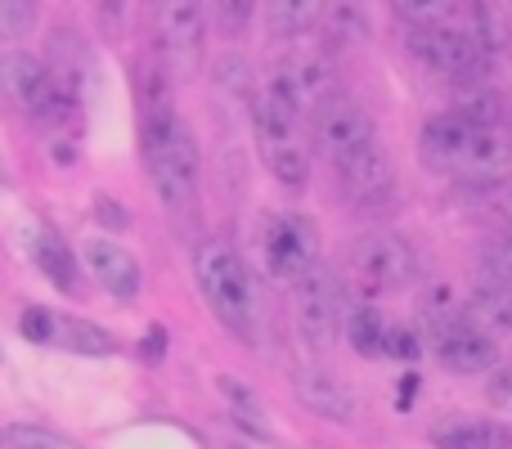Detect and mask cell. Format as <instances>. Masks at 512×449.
Returning <instances> with one entry per match:
<instances>
[{
    "label": "cell",
    "mask_w": 512,
    "mask_h": 449,
    "mask_svg": "<svg viewBox=\"0 0 512 449\" xmlns=\"http://www.w3.org/2000/svg\"><path fill=\"white\" fill-rule=\"evenodd\" d=\"M144 162L167 212H189L198 198V149L171 99V68H144Z\"/></svg>",
    "instance_id": "6da1fadb"
},
{
    "label": "cell",
    "mask_w": 512,
    "mask_h": 449,
    "mask_svg": "<svg viewBox=\"0 0 512 449\" xmlns=\"http://www.w3.org/2000/svg\"><path fill=\"white\" fill-rule=\"evenodd\" d=\"M418 153L432 171H445L468 185H504L512 176V135L508 131H477L454 113H441L423 126Z\"/></svg>",
    "instance_id": "7a4b0ae2"
},
{
    "label": "cell",
    "mask_w": 512,
    "mask_h": 449,
    "mask_svg": "<svg viewBox=\"0 0 512 449\" xmlns=\"http://www.w3.org/2000/svg\"><path fill=\"white\" fill-rule=\"evenodd\" d=\"M198 288H203L207 306L216 310L225 328L243 342L256 337V288H252V274L248 265L239 261V252L225 243H203L198 247Z\"/></svg>",
    "instance_id": "3957f363"
},
{
    "label": "cell",
    "mask_w": 512,
    "mask_h": 449,
    "mask_svg": "<svg viewBox=\"0 0 512 449\" xmlns=\"http://www.w3.org/2000/svg\"><path fill=\"white\" fill-rule=\"evenodd\" d=\"M265 90H270L297 122L301 117L315 122V117L342 95V90H337V68L328 63V54H319V50H297V54H288V59H279L270 68V77H265Z\"/></svg>",
    "instance_id": "277c9868"
},
{
    "label": "cell",
    "mask_w": 512,
    "mask_h": 449,
    "mask_svg": "<svg viewBox=\"0 0 512 449\" xmlns=\"http://www.w3.org/2000/svg\"><path fill=\"white\" fill-rule=\"evenodd\" d=\"M346 270H351V283L364 297H382V292L409 288L418 279V256L400 234L373 229V234L355 238L351 256H346Z\"/></svg>",
    "instance_id": "5b68a950"
},
{
    "label": "cell",
    "mask_w": 512,
    "mask_h": 449,
    "mask_svg": "<svg viewBox=\"0 0 512 449\" xmlns=\"http://www.w3.org/2000/svg\"><path fill=\"white\" fill-rule=\"evenodd\" d=\"M0 86H5L9 104H18L41 126L63 122V117L72 113V104H77V99L59 86V77H54L36 54H23V50H9L5 59H0Z\"/></svg>",
    "instance_id": "8992f818"
},
{
    "label": "cell",
    "mask_w": 512,
    "mask_h": 449,
    "mask_svg": "<svg viewBox=\"0 0 512 449\" xmlns=\"http://www.w3.org/2000/svg\"><path fill=\"white\" fill-rule=\"evenodd\" d=\"M292 306H297V328L306 337V346L310 351H328L346 324V310H342V288H337V279L324 265H315L310 274H301L292 283Z\"/></svg>",
    "instance_id": "52a82bcc"
},
{
    "label": "cell",
    "mask_w": 512,
    "mask_h": 449,
    "mask_svg": "<svg viewBox=\"0 0 512 449\" xmlns=\"http://www.w3.org/2000/svg\"><path fill=\"white\" fill-rule=\"evenodd\" d=\"M310 140H315V153L328 158L333 167H346L351 158H360L364 149H373V117L360 99L337 95L324 113L310 122Z\"/></svg>",
    "instance_id": "ba28073f"
},
{
    "label": "cell",
    "mask_w": 512,
    "mask_h": 449,
    "mask_svg": "<svg viewBox=\"0 0 512 449\" xmlns=\"http://www.w3.org/2000/svg\"><path fill=\"white\" fill-rule=\"evenodd\" d=\"M427 333H432L436 360H441L450 373H486V369H495L499 364V346L490 342V333H481L468 315L432 310Z\"/></svg>",
    "instance_id": "9c48e42d"
},
{
    "label": "cell",
    "mask_w": 512,
    "mask_h": 449,
    "mask_svg": "<svg viewBox=\"0 0 512 449\" xmlns=\"http://www.w3.org/2000/svg\"><path fill=\"white\" fill-rule=\"evenodd\" d=\"M409 50H414L427 68L445 72V77H454V81H477L481 72H486V50H481V41L472 36V27H459V23L409 32Z\"/></svg>",
    "instance_id": "30bf717a"
},
{
    "label": "cell",
    "mask_w": 512,
    "mask_h": 449,
    "mask_svg": "<svg viewBox=\"0 0 512 449\" xmlns=\"http://www.w3.org/2000/svg\"><path fill=\"white\" fill-rule=\"evenodd\" d=\"M261 256H265V270L274 274L279 283H297L301 274L315 270V234H310L306 221L297 216H270L261 229Z\"/></svg>",
    "instance_id": "8fae6325"
},
{
    "label": "cell",
    "mask_w": 512,
    "mask_h": 449,
    "mask_svg": "<svg viewBox=\"0 0 512 449\" xmlns=\"http://www.w3.org/2000/svg\"><path fill=\"white\" fill-rule=\"evenodd\" d=\"M158 27H162V50H167V63L171 72L189 77V72L203 63L207 54V9L203 5H158Z\"/></svg>",
    "instance_id": "7c38bea8"
},
{
    "label": "cell",
    "mask_w": 512,
    "mask_h": 449,
    "mask_svg": "<svg viewBox=\"0 0 512 449\" xmlns=\"http://www.w3.org/2000/svg\"><path fill=\"white\" fill-rule=\"evenodd\" d=\"M337 185H342L346 203L355 207H382L396 198V171H391L387 153L373 144L360 158H351L346 167H337Z\"/></svg>",
    "instance_id": "4fadbf2b"
},
{
    "label": "cell",
    "mask_w": 512,
    "mask_h": 449,
    "mask_svg": "<svg viewBox=\"0 0 512 449\" xmlns=\"http://www.w3.org/2000/svg\"><path fill=\"white\" fill-rule=\"evenodd\" d=\"M297 396H301V405L319 418H333V423H351L355 418V400H351V391H346V382H337L333 373H324V369L297 373Z\"/></svg>",
    "instance_id": "5bb4252c"
},
{
    "label": "cell",
    "mask_w": 512,
    "mask_h": 449,
    "mask_svg": "<svg viewBox=\"0 0 512 449\" xmlns=\"http://www.w3.org/2000/svg\"><path fill=\"white\" fill-rule=\"evenodd\" d=\"M86 261H90V270H95V279L104 283L113 297L131 301L135 292H140V265H135L131 252H122L117 243H108V238L86 243Z\"/></svg>",
    "instance_id": "9a60e30c"
},
{
    "label": "cell",
    "mask_w": 512,
    "mask_h": 449,
    "mask_svg": "<svg viewBox=\"0 0 512 449\" xmlns=\"http://www.w3.org/2000/svg\"><path fill=\"white\" fill-rule=\"evenodd\" d=\"M27 256H32V265L54 283V288H63V292L77 288V261H72V247L63 243L59 234H50L45 225L27 229Z\"/></svg>",
    "instance_id": "2e32d148"
},
{
    "label": "cell",
    "mask_w": 512,
    "mask_h": 449,
    "mask_svg": "<svg viewBox=\"0 0 512 449\" xmlns=\"http://www.w3.org/2000/svg\"><path fill=\"white\" fill-rule=\"evenodd\" d=\"M436 449H512V432L490 418H450L432 432Z\"/></svg>",
    "instance_id": "e0dca14e"
},
{
    "label": "cell",
    "mask_w": 512,
    "mask_h": 449,
    "mask_svg": "<svg viewBox=\"0 0 512 449\" xmlns=\"http://www.w3.org/2000/svg\"><path fill=\"white\" fill-rule=\"evenodd\" d=\"M463 315L481 328V333H512V283H481V288L468 292V306Z\"/></svg>",
    "instance_id": "ac0fdd59"
},
{
    "label": "cell",
    "mask_w": 512,
    "mask_h": 449,
    "mask_svg": "<svg viewBox=\"0 0 512 449\" xmlns=\"http://www.w3.org/2000/svg\"><path fill=\"white\" fill-rule=\"evenodd\" d=\"M216 391H221L225 409H230V418L243 427V432L256 436V441H265V445H274L270 414H265V405L248 391V382H239V378H230V373H221V378H216Z\"/></svg>",
    "instance_id": "d6986e66"
},
{
    "label": "cell",
    "mask_w": 512,
    "mask_h": 449,
    "mask_svg": "<svg viewBox=\"0 0 512 449\" xmlns=\"http://www.w3.org/2000/svg\"><path fill=\"white\" fill-rule=\"evenodd\" d=\"M450 113L459 117V122L477 126V131H504V122H508V104L486 86H459Z\"/></svg>",
    "instance_id": "ffe728a7"
},
{
    "label": "cell",
    "mask_w": 512,
    "mask_h": 449,
    "mask_svg": "<svg viewBox=\"0 0 512 449\" xmlns=\"http://www.w3.org/2000/svg\"><path fill=\"white\" fill-rule=\"evenodd\" d=\"M342 333H346V342H351V351L364 355V360L387 355V333H391V328L382 324V315L373 306H351V310H346Z\"/></svg>",
    "instance_id": "44dd1931"
},
{
    "label": "cell",
    "mask_w": 512,
    "mask_h": 449,
    "mask_svg": "<svg viewBox=\"0 0 512 449\" xmlns=\"http://www.w3.org/2000/svg\"><path fill=\"white\" fill-rule=\"evenodd\" d=\"M261 158L265 167L274 171V180L288 189H306V176H310V158L301 149V140H261Z\"/></svg>",
    "instance_id": "7402d4cb"
},
{
    "label": "cell",
    "mask_w": 512,
    "mask_h": 449,
    "mask_svg": "<svg viewBox=\"0 0 512 449\" xmlns=\"http://www.w3.org/2000/svg\"><path fill=\"white\" fill-rule=\"evenodd\" d=\"M274 36H297V32H315L328 18V5H310V0H270L265 5Z\"/></svg>",
    "instance_id": "603a6c76"
},
{
    "label": "cell",
    "mask_w": 512,
    "mask_h": 449,
    "mask_svg": "<svg viewBox=\"0 0 512 449\" xmlns=\"http://www.w3.org/2000/svg\"><path fill=\"white\" fill-rule=\"evenodd\" d=\"M468 23H472V36L481 41V50H486V59H490V54H504L508 50L512 32H508V18H504V9H499V5H472L468 9Z\"/></svg>",
    "instance_id": "cb8c5ba5"
},
{
    "label": "cell",
    "mask_w": 512,
    "mask_h": 449,
    "mask_svg": "<svg viewBox=\"0 0 512 449\" xmlns=\"http://www.w3.org/2000/svg\"><path fill=\"white\" fill-rule=\"evenodd\" d=\"M59 346H68L72 355H108L113 351V337L104 328H95L90 319H59Z\"/></svg>",
    "instance_id": "d4e9b609"
},
{
    "label": "cell",
    "mask_w": 512,
    "mask_h": 449,
    "mask_svg": "<svg viewBox=\"0 0 512 449\" xmlns=\"http://www.w3.org/2000/svg\"><path fill=\"white\" fill-rule=\"evenodd\" d=\"M5 445L9 449H81V445H72L68 436H59V432H45V427H5Z\"/></svg>",
    "instance_id": "484cf974"
},
{
    "label": "cell",
    "mask_w": 512,
    "mask_h": 449,
    "mask_svg": "<svg viewBox=\"0 0 512 449\" xmlns=\"http://www.w3.org/2000/svg\"><path fill=\"white\" fill-rule=\"evenodd\" d=\"M328 27H333V36H342V41H364L369 36V14H364L360 5H328Z\"/></svg>",
    "instance_id": "4316f807"
},
{
    "label": "cell",
    "mask_w": 512,
    "mask_h": 449,
    "mask_svg": "<svg viewBox=\"0 0 512 449\" xmlns=\"http://www.w3.org/2000/svg\"><path fill=\"white\" fill-rule=\"evenodd\" d=\"M18 333H23L27 342H54V337H59V315L45 306H27L23 319H18Z\"/></svg>",
    "instance_id": "83f0119b"
},
{
    "label": "cell",
    "mask_w": 512,
    "mask_h": 449,
    "mask_svg": "<svg viewBox=\"0 0 512 449\" xmlns=\"http://www.w3.org/2000/svg\"><path fill=\"white\" fill-rule=\"evenodd\" d=\"M212 14H216V23H221L225 32L239 36V32H248V27H252L256 5H252V0H221V5H216Z\"/></svg>",
    "instance_id": "f1b7e54d"
},
{
    "label": "cell",
    "mask_w": 512,
    "mask_h": 449,
    "mask_svg": "<svg viewBox=\"0 0 512 449\" xmlns=\"http://www.w3.org/2000/svg\"><path fill=\"white\" fill-rule=\"evenodd\" d=\"M36 27V5H23V0H5L0 5V32L5 36H23Z\"/></svg>",
    "instance_id": "f546056e"
},
{
    "label": "cell",
    "mask_w": 512,
    "mask_h": 449,
    "mask_svg": "<svg viewBox=\"0 0 512 449\" xmlns=\"http://www.w3.org/2000/svg\"><path fill=\"white\" fill-rule=\"evenodd\" d=\"M481 265H486V274H490V279L512 283V234L495 238V243L486 247V256H481Z\"/></svg>",
    "instance_id": "4dcf8cb0"
},
{
    "label": "cell",
    "mask_w": 512,
    "mask_h": 449,
    "mask_svg": "<svg viewBox=\"0 0 512 449\" xmlns=\"http://www.w3.org/2000/svg\"><path fill=\"white\" fill-rule=\"evenodd\" d=\"M387 355L414 364L418 355H423V342H418V333H409V328H391V333H387Z\"/></svg>",
    "instance_id": "1f68e13d"
},
{
    "label": "cell",
    "mask_w": 512,
    "mask_h": 449,
    "mask_svg": "<svg viewBox=\"0 0 512 449\" xmlns=\"http://www.w3.org/2000/svg\"><path fill=\"white\" fill-rule=\"evenodd\" d=\"M486 396H490V405H495V409H512V364H504V369L490 378Z\"/></svg>",
    "instance_id": "d6a6232c"
},
{
    "label": "cell",
    "mask_w": 512,
    "mask_h": 449,
    "mask_svg": "<svg viewBox=\"0 0 512 449\" xmlns=\"http://www.w3.org/2000/svg\"><path fill=\"white\" fill-rule=\"evenodd\" d=\"M95 221L108 225V229H126L131 225V216H126L122 203H113V198H95Z\"/></svg>",
    "instance_id": "836d02e7"
},
{
    "label": "cell",
    "mask_w": 512,
    "mask_h": 449,
    "mask_svg": "<svg viewBox=\"0 0 512 449\" xmlns=\"http://www.w3.org/2000/svg\"><path fill=\"white\" fill-rule=\"evenodd\" d=\"M162 355H167V333H162V328L153 324L149 333L140 337V360H149V364H162Z\"/></svg>",
    "instance_id": "e575fe53"
},
{
    "label": "cell",
    "mask_w": 512,
    "mask_h": 449,
    "mask_svg": "<svg viewBox=\"0 0 512 449\" xmlns=\"http://www.w3.org/2000/svg\"><path fill=\"white\" fill-rule=\"evenodd\" d=\"M414 391H418V378H414V373H409V378L400 382V409H409V405H414Z\"/></svg>",
    "instance_id": "d590c367"
},
{
    "label": "cell",
    "mask_w": 512,
    "mask_h": 449,
    "mask_svg": "<svg viewBox=\"0 0 512 449\" xmlns=\"http://www.w3.org/2000/svg\"><path fill=\"white\" fill-rule=\"evenodd\" d=\"M499 207H504V216L512 221V185H504V189H499Z\"/></svg>",
    "instance_id": "8d00e7d4"
}]
</instances>
